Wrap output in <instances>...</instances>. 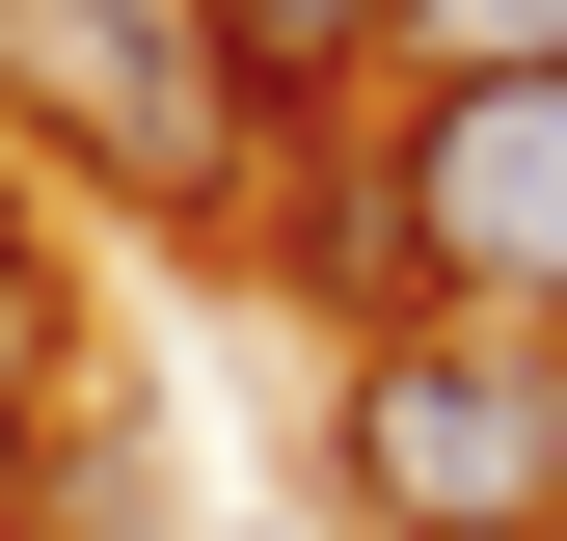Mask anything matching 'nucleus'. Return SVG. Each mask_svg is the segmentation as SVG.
<instances>
[{"label":"nucleus","instance_id":"nucleus-4","mask_svg":"<svg viewBox=\"0 0 567 541\" xmlns=\"http://www.w3.org/2000/svg\"><path fill=\"white\" fill-rule=\"evenodd\" d=\"M379 28H405V0H217V54H244V109L298 135V163H324V135H379Z\"/></svg>","mask_w":567,"mask_h":541},{"label":"nucleus","instance_id":"nucleus-7","mask_svg":"<svg viewBox=\"0 0 567 541\" xmlns=\"http://www.w3.org/2000/svg\"><path fill=\"white\" fill-rule=\"evenodd\" d=\"M0 244H28V163H0Z\"/></svg>","mask_w":567,"mask_h":541},{"label":"nucleus","instance_id":"nucleus-3","mask_svg":"<svg viewBox=\"0 0 567 541\" xmlns=\"http://www.w3.org/2000/svg\"><path fill=\"white\" fill-rule=\"evenodd\" d=\"M324 514L351 541H567V353L540 325H351Z\"/></svg>","mask_w":567,"mask_h":541},{"label":"nucleus","instance_id":"nucleus-1","mask_svg":"<svg viewBox=\"0 0 567 541\" xmlns=\"http://www.w3.org/2000/svg\"><path fill=\"white\" fill-rule=\"evenodd\" d=\"M270 270L351 325H540L567 353V82H433L270 190Z\"/></svg>","mask_w":567,"mask_h":541},{"label":"nucleus","instance_id":"nucleus-2","mask_svg":"<svg viewBox=\"0 0 567 541\" xmlns=\"http://www.w3.org/2000/svg\"><path fill=\"white\" fill-rule=\"evenodd\" d=\"M0 163L109 190V217H163V244H270L298 135L244 109L217 0H0Z\"/></svg>","mask_w":567,"mask_h":541},{"label":"nucleus","instance_id":"nucleus-6","mask_svg":"<svg viewBox=\"0 0 567 541\" xmlns=\"http://www.w3.org/2000/svg\"><path fill=\"white\" fill-rule=\"evenodd\" d=\"M54 406H82V298H54V244H0V488L54 460Z\"/></svg>","mask_w":567,"mask_h":541},{"label":"nucleus","instance_id":"nucleus-5","mask_svg":"<svg viewBox=\"0 0 567 541\" xmlns=\"http://www.w3.org/2000/svg\"><path fill=\"white\" fill-rule=\"evenodd\" d=\"M433 82H567V0H405V28H379V109H433Z\"/></svg>","mask_w":567,"mask_h":541}]
</instances>
